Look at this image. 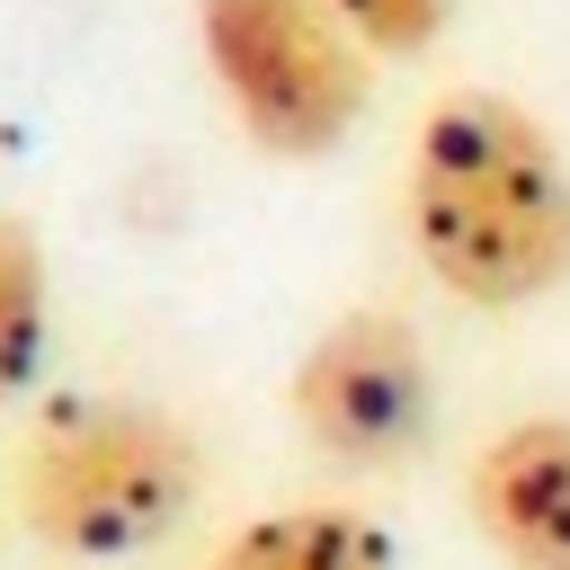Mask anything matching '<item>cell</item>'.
Here are the masks:
<instances>
[{
	"mask_svg": "<svg viewBox=\"0 0 570 570\" xmlns=\"http://www.w3.org/2000/svg\"><path fill=\"white\" fill-rule=\"evenodd\" d=\"M410 240L472 312H517L570 285V169L552 134L490 89L445 98L410 151Z\"/></svg>",
	"mask_w": 570,
	"mask_h": 570,
	"instance_id": "6da1fadb",
	"label": "cell"
},
{
	"mask_svg": "<svg viewBox=\"0 0 570 570\" xmlns=\"http://www.w3.org/2000/svg\"><path fill=\"white\" fill-rule=\"evenodd\" d=\"M196 508V445L151 401H53L18 445V517L45 552L125 561Z\"/></svg>",
	"mask_w": 570,
	"mask_h": 570,
	"instance_id": "7a4b0ae2",
	"label": "cell"
},
{
	"mask_svg": "<svg viewBox=\"0 0 570 570\" xmlns=\"http://www.w3.org/2000/svg\"><path fill=\"white\" fill-rule=\"evenodd\" d=\"M196 36L258 151L312 160L347 142L365 107V71L312 0H196Z\"/></svg>",
	"mask_w": 570,
	"mask_h": 570,
	"instance_id": "3957f363",
	"label": "cell"
},
{
	"mask_svg": "<svg viewBox=\"0 0 570 570\" xmlns=\"http://www.w3.org/2000/svg\"><path fill=\"white\" fill-rule=\"evenodd\" d=\"M428 410H436L428 347L401 312H374V303L338 312L294 365V428L347 472H383V463L419 454Z\"/></svg>",
	"mask_w": 570,
	"mask_h": 570,
	"instance_id": "277c9868",
	"label": "cell"
},
{
	"mask_svg": "<svg viewBox=\"0 0 570 570\" xmlns=\"http://www.w3.org/2000/svg\"><path fill=\"white\" fill-rule=\"evenodd\" d=\"M472 525L508 570H570V410H525L481 445Z\"/></svg>",
	"mask_w": 570,
	"mask_h": 570,
	"instance_id": "5b68a950",
	"label": "cell"
},
{
	"mask_svg": "<svg viewBox=\"0 0 570 570\" xmlns=\"http://www.w3.org/2000/svg\"><path fill=\"white\" fill-rule=\"evenodd\" d=\"M205 570H392V534L365 508H267L249 517Z\"/></svg>",
	"mask_w": 570,
	"mask_h": 570,
	"instance_id": "8992f818",
	"label": "cell"
},
{
	"mask_svg": "<svg viewBox=\"0 0 570 570\" xmlns=\"http://www.w3.org/2000/svg\"><path fill=\"white\" fill-rule=\"evenodd\" d=\"M45 356V249L18 214H0V401Z\"/></svg>",
	"mask_w": 570,
	"mask_h": 570,
	"instance_id": "52a82bcc",
	"label": "cell"
},
{
	"mask_svg": "<svg viewBox=\"0 0 570 570\" xmlns=\"http://www.w3.org/2000/svg\"><path fill=\"white\" fill-rule=\"evenodd\" d=\"M330 9H338L347 36L374 45V53H419V45L445 27V0H330Z\"/></svg>",
	"mask_w": 570,
	"mask_h": 570,
	"instance_id": "ba28073f",
	"label": "cell"
}]
</instances>
